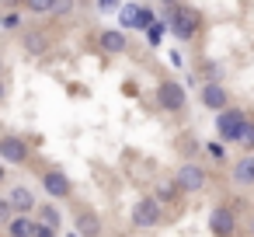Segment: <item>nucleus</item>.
I'll return each instance as SVG.
<instances>
[{"label": "nucleus", "mask_w": 254, "mask_h": 237, "mask_svg": "<svg viewBox=\"0 0 254 237\" xmlns=\"http://www.w3.org/2000/svg\"><path fill=\"white\" fill-rule=\"evenodd\" d=\"M209 230H212L216 237H233V234H237V216H233V209L216 206V209L209 213Z\"/></svg>", "instance_id": "obj_2"}, {"label": "nucleus", "mask_w": 254, "mask_h": 237, "mask_svg": "<svg viewBox=\"0 0 254 237\" xmlns=\"http://www.w3.org/2000/svg\"><path fill=\"white\" fill-rule=\"evenodd\" d=\"M70 237H80V234H70Z\"/></svg>", "instance_id": "obj_27"}, {"label": "nucleus", "mask_w": 254, "mask_h": 237, "mask_svg": "<svg viewBox=\"0 0 254 237\" xmlns=\"http://www.w3.org/2000/svg\"><path fill=\"white\" fill-rule=\"evenodd\" d=\"M195 28H198V18H195V11H188V7H178V11H171V32H174L178 39H195Z\"/></svg>", "instance_id": "obj_3"}, {"label": "nucleus", "mask_w": 254, "mask_h": 237, "mask_svg": "<svg viewBox=\"0 0 254 237\" xmlns=\"http://www.w3.org/2000/svg\"><path fill=\"white\" fill-rule=\"evenodd\" d=\"M119 4H122V0H98V11H105V14L108 11H122Z\"/></svg>", "instance_id": "obj_21"}, {"label": "nucleus", "mask_w": 254, "mask_h": 237, "mask_svg": "<svg viewBox=\"0 0 254 237\" xmlns=\"http://www.w3.org/2000/svg\"><path fill=\"white\" fill-rule=\"evenodd\" d=\"M132 223L136 227H157L160 223V202L157 199H139L136 206H132Z\"/></svg>", "instance_id": "obj_6"}, {"label": "nucleus", "mask_w": 254, "mask_h": 237, "mask_svg": "<svg viewBox=\"0 0 254 237\" xmlns=\"http://www.w3.org/2000/svg\"><path fill=\"white\" fill-rule=\"evenodd\" d=\"M70 4H73V0H56V7H53V11H56V14H66Z\"/></svg>", "instance_id": "obj_23"}, {"label": "nucleus", "mask_w": 254, "mask_h": 237, "mask_svg": "<svg viewBox=\"0 0 254 237\" xmlns=\"http://www.w3.org/2000/svg\"><path fill=\"white\" fill-rule=\"evenodd\" d=\"M42 185H46V192H49L53 199H70V192H73L70 178H66L63 171H56V167H49V171L42 174Z\"/></svg>", "instance_id": "obj_7"}, {"label": "nucleus", "mask_w": 254, "mask_h": 237, "mask_svg": "<svg viewBox=\"0 0 254 237\" xmlns=\"http://www.w3.org/2000/svg\"><path fill=\"white\" fill-rule=\"evenodd\" d=\"M244 126H247V119H244V112H240V108H226V112H219V115H216V133H219L223 140H230V143H240Z\"/></svg>", "instance_id": "obj_1"}, {"label": "nucleus", "mask_w": 254, "mask_h": 237, "mask_svg": "<svg viewBox=\"0 0 254 237\" xmlns=\"http://www.w3.org/2000/svg\"><path fill=\"white\" fill-rule=\"evenodd\" d=\"M233 181H237V185H254V157H251V154L233 164Z\"/></svg>", "instance_id": "obj_13"}, {"label": "nucleus", "mask_w": 254, "mask_h": 237, "mask_svg": "<svg viewBox=\"0 0 254 237\" xmlns=\"http://www.w3.org/2000/svg\"><path fill=\"white\" fill-rule=\"evenodd\" d=\"M77 234H80V237H98V234H101V223H98V216H94L91 209H80V213H77Z\"/></svg>", "instance_id": "obj_12"}, {"label": "nucleus", "mask_w": 254, "mask_h": 237, "mask_svg": "<svg viewBox=\"0 0 254 237\" xmlns=\"http://www.w3.org/2000/svg\"><path fill=\"white\" fill-rule=\"evenodd\" d=\"M119 14H122V25L126 28H139V21H143V7H136V4H126Z\"/></svg>", "instance_id": "obj_16"}, {"label": "nucleus", "mask_w": 254, "mask_h": 237, "mask_svg": "<svg viewBox=\"0 0 254 237\" xmlns=\"http://www.w3.org/2000/svg\"><path fill=\"white\" fill-rule=\"evenodd\" d=\"M0 157H4L7 164H25L28 160V143L18 140V136H4L0 140Z\"/></svg>", "instance_id": "obj_8"}, {"label": "nucleus", "mask_w": 254, "mask_h": 237, "mask_svg": "<svg viewBox=\"0 0 254 237\" xmlns=\"http://www.w3.org/2000/svg\"><path fill=\"white\" fill-rule=\"evenodd\" d=\"M53 7H56V0H28V11H35V14H46Z\"/></svg>", "instance_id": "obj_18"}, {"label": "nucleus", "mask_w": 254, "mask_h": 237, "mask_svg": "<svg viewBox=\"0 0 254 237\" xmlns=\"http://www.w3.org/2000/svg\"><path fill=\"white\" fill-rule=\"evenodd\" d=\"M240 147L254 150V122H247V126H244V133H240Z\"/></svg>", "instance_id": "obj_19"}, {"label": "nucleus", "mask_w": 254, "mask_h": 237, "mask_svg": "<svg viewBox=\"0 0 254 237\" xmlns=\"http://www.w3.org/2000/svg\"><path fill=\"white\" fill-rule=\"evenodd\" d=\"M7 202H11V209L21 216V213H32L35 209V192L28 188V185H14L11 192H7Z\"/></svg>", "instance_id": "obj_9"}, {"label": "nucleus", "mask_w": 254, "mask_h": 237, "mask_svg": "<svg viewBox=\"0 0 254 237\" xmlns=\"http://www.w3.org/2000/svg\"><path fill=\"white\" fill-rule=\"evenodd\" d=\"M101 49L105 53H126V35L122 32H105L101 35Z\"/></svg>", "instance_id": "obj_14"}, {"label": "nucleus", "mask_w": 254, "mask_h": 237, "mask_svg": "<svg viewBox=\"0 0 254 237\" xmlns=\"http://www.w3.org/2000/svg\"><path fill=\"white\" fill-rule=\"evenodd\" d=\"M25 46H28L32 53H42V39H39V35H28V39H25Z\"/></svg>", "instance_id": "obj_22"}, {"label": "nucleus", "mask_w": 254, "mask_h": 237, "mask_svg": "<svg viewBox=\"0 0 254 237\" xmlns=\"http://www.w3.org/2000/svg\"><path fill=\"white\" fill-rule=\"evenodd\" d=\"M35 237H53V227H42V223H39V234H35Z\"/></svg>", "instance_id": "obj_25"}, {"label": "nucleus", "mask_w": 254, "mask_h": 237, "mask_svg": "<svg viewBox=\"0 0 254 237\" xmlns=\"http://www.w3.org/2000/svg\"><path fill=\"white\" fill-rule=\"evenodd\" d=\"M157 101H160V108H167V112H181V108H185V91H181V84H178V80H164V84L157 87Z\"/></svg>", "instance_id": "obj_4"}, {"label": "nucleus", "mask_w": 254, "mask_h": 237, "mask_svg": "<svg viewBox=\"0 0 254 237\" xmlns=\"http://www.w3.org/2000/svg\"><path fill=\"white\" fill-rule=\"evenodd\" d=\"M164 28H167L164 21H153V25H150V32H146V35H150V42H153V46H157V42L164 39Z\"/></svg>", "instance_id": "obj_20"}, {"label": "nucleus", "mask_w": 254, "mask_h": 237, "mask_svg": "<svg viewBox=\"0 0 254 237\" xmlns=\"http://www.w3.org/2000/svg\"><path fill=\"white\" fill-rule=\"evenodd\" d=\"M178 192H185V188H181L174 178H171V181H160V185H157V202H174Z\"/></svg>", "instance_id": "obj_15"}, {"label": "nucleus", "mask_w": 254, "mask_h": 237, "mask_svg": "<svg viewBox=\"0 0 254 237\" xmlns=\"http://www.w3.org/2000/svg\"><path fill=\"white\" fill-rule=\"evenodd\" d=\"M202 105L212 108V112H226V91H223V84H205L202 87Z\"/></svg>", "instance_id": "obj_11"}, {"label": "nucleus", "mask_w": 254, "mask_h": 237, "mask_svg": "<svg viewBox=\"0 0 254 237\" xmlns=\"http://www.w3.org/2000/svg\"><path fill=\"white\" fill-rule=\"evenodd\" d=\"M35 234H39V223H35L28 213L7 220V237H35Z\"/></svg>", "instance_id": "obj_10"}, {"label": "nucleus", "mask_w": 254, "mask_h": 237, "mask_svg": "<svg viewBox=\"0 0 254 237\" xmlns=\"http://www.w3.org/2000/svg\"><path fill=\"white\" fill-rule=\"evenodd\" d=\"M209 154H212V157H226V150H223L219 143H212V147H209Z\"/></svg>", "instance_id": "obj_24"}, {"label": "nucleus", "mask_w": 254, "mask_h": 237, "mask_svg": "<svg viewBox=\"0 0 254 237\" xmlns=\"http://www.w3.org/2000/svg\"><path fill=\"white\" fill-rule=\"evenodd\" d=\"M251 234H254V216H251Z\"/></svg>", "instance_id": "obj_26"}, {"label": "nucleus", "mask_w": 254, "mask_h": 237, "mask_svg": "<svg viewBox=\"0 0 254 237\" xmlns=\"http://www.w3.org/2000/svg\"><path fill=\"white\" fill-rule=\"evenodd\" d=\"M174 181L185 188V192H198L202 185H205V171L195 164V160H185L181 167H178V174H174Z\"/></svg>", "instance_id": "obj_5"}, {"label": "nucleus", "mask_w": 254, "mask_h": 237, "mask_svg": "<svg viewBox=\"0 0 254 237\" xmlns=\"http://www.w3.org/2000/svg\"><path fill=\"white\" fill-rule=\"evenodd\" d=\"M39 223L56 230V227H60V209H56V206H42V209H39Z\"/></svg>", "instance_id": "obj_17"}]
</instances>
